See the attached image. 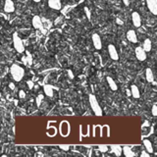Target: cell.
Wrapping results in <instances>:
<instances>
[{
	"instance_id": "obj_1",
	"label": "cell",
	"mask_w": 157,
	"mask_h": 157,
	"mask_svg": "<svg viewBox=\"0 0 157 157\" xmlns=\"http://www.w3.org/2000/svg\"><path fill=\"white\" fill-rule=\"evenodd\" d=\"M10 73L15 82H21L25 76V70L18 64H13L11 66Z\"/></svg>"
},
{
	"instance_id": "obj_2",
	"label": "cell",
	"mask_w": 157,
	"mask_h": 157,
	"mask_svg": "<svg viewBox=\"0 0 157 157\" xmlns=\"http://www.w3.org/2000/svg\"><path fill=\"white\" fill-rule=\"evenodd\" d=\"M88 100H89V104H90V107L92 109L93 113L95 116H102L103 112H102V109L100 107L99 103L97 101V98L94 94H89V97H88Z\"/></svg>"
},
{
	"instance_id": "obj_3",
	"label": "cell",
	"mask_w": 157,
	"mask_h": 157,
	"mask_svg": "<svg viewBox=\"0 0 157 157\" xmlns=\"http://www.w3.org/2000/svg\"><path fill=\"white\" fill-rule=\"evenodd\" d=\"M13 44H14V48L16 49L18 53H23L25 51V46L23 43V40L20 39L17 33H13Z\"/></svg>"
},
{
	"instance_id": "obj_4",
	"label": "cell",
	"mask_w": 157,
	"mask_h": 157,
	"mask_svg": "<svg viewBox=\"0 0 157 157\" xmlns=\"http://www.w3.org/2000/svg\"><path fill=\"white\" fill-rule=\"evenodd\" d=\"M108 53H109V56L112 60L114 61H117L119 60V54H118V51L116 49V47L114 44H109L108 45Z\"/></svg>"
},
{
	"instance_id": "obj_5",
	"label": "cell",
	"mask_w": 157,
	"mask_h": 157,
	"mask_svg": "<svg viewBox=\"0 0 157 157\" xmlns=\"http://www.w3.org/2000/svg\"><path fill=\"white\" fill-rule=\"evenodd\" d=\"M91 39H92L94 48L97 49V50H100V49L102 48V41H101V39H100L99 35H98V33H93L92 37H91Z\"/></svg>"
},
{
	"instance_id": "obj_6",
	"label": "cell",
	"mask_w": 157,
	"mask_h": 157,
	"mask_svg": "<svg viewBox=\"0 0 157 157\" xmlns=\"http://www.w3.org/2000/svg\"><path fill=\"white\" fill-rule=\"evenodd\" d=\"M134 53H136V57L138 58V60H140V61H144V60H146V57H147L146 52L143 50V48L141 46L136 47V50H134Z\"/></svg>"
},
{
	"instance_id": "obj_7",
	"label": "cell",
	"mask_w": 157,
	"mask_h": 157,
	"mask_svg": "<svg viewBox=\"0 0 157 157\" xmlns=\"http://www.w3.org/2000/svg\"><path fill=\"white\" fill-rule=\"evenodd\" d=\"M132 21H133V24L136 28H140L141 26V17L138 12H133L132 13Z\"/></svg>"
},
{
	"instance_id": "obj_8",
	"label": "cell",
	"mask_w": 157,
	"mask_h": 157,
	"mask_svg": "<svg viewBox=\"0 0 157 157\" xmlns=\"http://www.w3.org/2000/svg\"><path fill=\"white\" fill-rule=\"evenodd\" d=\"M146 5L151 14L157 15V0H146Z\"/></svg>"
},
{
	"instance_id": "obj_9",
	"label": "cell",
	"mask_w": 157,
	"mask_h": 157,
	"mask_svg": "<svg viewBox=\"0 0 157 157\" xmlns=\"http://www.w3.org/2000/svg\"><path fill=\"white\" fill-rule=\"evenodd\" d=\"M127 39L130 42H132V43H136V42L138 41V35H136V31L133 30H130L127 31Z\"/></svg>"
},
{
	"instance_id": "obj_10",
	"label": "cell",
	"mask_w": 157,
	"mask_h": 157,
	"mask_svg": "<svg viewBox=\"0 0 157 157\" xmlns=\"http://www.w3.org/2000/svg\"><path fill=\"white\" fill-rule=\"evenodd\" d=\"M4 11L6 13H13L15 11V5L12 0H6L4 4Z\"/></svg>"
},
{
	"instance_id": "obj_11",
	"label": "cell",
	"mask_w": 157,
	"mask_h": 157,
	"mask_svg": "<svg viewBox=\"0 0 157 157\" xmlns=\"http://www.w3.org/2000/svg\"><path fill=\"white\" fill-rule=\"evenodd\" d=\"M31 23H33V27L35 30H41L42 29V21L39 16H35V17L33 18Z\"/></svg>"
},
{
	"instance_id": "obj_12",
	"label": "cell",
	"mask_w": 157,
	"mask_h": 157,
	"mask_svg": "<svg viewBox=\"0 0 157 157\" xmlns=\"http://www.w3.org/2000/svg\"><path fill=\"white\" fill-rule=\"evenodd\" d=\"M48 6L53 10H60L62 7L61 0H48Z\"/></svg>"
},
{
	"instance_id": "obj_13",
	"label": "cell",
	"mask_w": 157,
	"mask_h": 157,
	"mask_svg": "<svg viewBox=\"0 0 157 157\" xmlns=\"http://www.w3.org/2000/svg\"><path fill=\"white\" fill-rule=\"evenodd\" d=\"M60 131H61V134L64 136H67L69 134V131H70V127H69L68 122H62L61 126H60Z\"/></svg>"
},
{
	"instance_id": "obj_14",
	"label": "cell",
	"mask_w": 157,
	"mask_h": 157,
	"mask_svg": "<svg viewBox=\"0 0 157 157\" xmlns=\"http://www.w3.org/2000/svg\"><path fill=\"white\" fill-rule=\"evenodd\" d=\"M131 94L132 96H133L134 98H136V99H138V98L140 97V89H138V87L136 86V84H132L131 86Z\"/></svg>"
},
{
	"instance_id": "obj_15",
	"label": "cell",
	"mask_w": 157,
	"mask_h": 157,
	"mask_svg": "<svg viewBox=\"0 0 157 157\" xmlns=\"http://www.w3.org/2000/svg\"><path fill=\"white\" fill-rule=\"evenodd\" d=\"M143 145H144V147H145V150H146L149 154H151L154 152L153 145H152L151 141H150L149 140H143Z\"/></svg>"
},
{
	"instance_id": "obj_16",
	"label": "cell",
	"mask_w": 157,
	"mask_h": 157,
	"mask_svg": "<svg viewBox=\"0 0 157 157\" xmlns=\"http://www.w3.org/2000/svg\"><path fill=\"white\" fill-rule=\"evenodd\" d=\"M145 78H146V80L150 84H152V82H154V75H153V72L150 68H147L146 70H145Z\"/></svg>"
},
{
	"instance_id": "obj_17",
	"label": "cell",
	"mask_w": 157,
	"mask_h": 157,
	"mask_svg": "<svg viewBox=\"0 0 157 157\" xmlns=\"http://www.w3.org/2000/svg\"><path fill=\"white\" fill-rule=\"evenodd\" d=\"M110 148H111V151L113 152L116 156L122 155V146L117 145V144H112L111 146H110Z\"/></svg>"
},
{
	"instance_id": "obj_18",
	"label": "cell",
	"mask_w": 157,
	"mask_h": 157,
	"mask_svg": "<svg viewBox=\"0 0 157 157\" xmlns=\"http://www.w3.org/2000/svg\"><path fill=\"white\" fill-rule=\"evenodd\" d=\"M142 48H143V50H144L145 52H149V51H151V49H152V42H151V40H150L149 39H144V41H143Z\"/></svg>"
},
{
	"instance_id": "obj_19",
	"label": "cell",
	"mask_w": 157,
	"mask_h": 157,
	"mask_svg": "<svg viewBox=\"0 0 157 157\" xmlns=\"http://www.w3.org/2000/svg\"><path fill=\"white\" fill-rule=\"evenodd\" d=\"M122 153H124V155L126 157H134V151L131 149V147L127 146V145L124 147H122Z\"/></svg>"
},
{
	"instance_id": "obj_20",
	"label": "cell",
	"mask_w": 157,
	"mask_h": 157,
	"mask_svg": "<svg viewBox=\"0 0 157 157\" xmlns=\"http://www.w3.org/2000/svg\"><path fill=\"white\" fill-rule=\"evenodd\" d=\"M106 80H107V82H108L110 88H111L112 90H113V91L118 90V86H117V84H116L115 80H114L111 77H107V78H106Z\"/></svg>"
},
{
	"instance_id": "obj_21",
	"label": "cell",
	"mask_w": 157,
	"mask_h": 157,
	"mask_svg": "<svg viewBox=\"0 0 157 157\" xmlns=\"http://www.w3.org/2000/svg\"><path fill=\"white\" fill-rule=\"evenodd\" d=\"M43 90H44V93H45L47 96H49V97H52L53 96L54 90H53L52 86H50V84H45V86H43Z\"/></svg>"
},
{
	"instance_id": "obj_22",
	"label": "cell",
	"mask_w": 157,
	"mask_h": 157,
	"mask_svg": "<svg viewBox=\"0 0 157 157\" xmlns=\"http://www.w3.org/2000/svg\"><path fill=\"white\" fill-rule=\"evenodd\" d=\"M98 149H99V151L102 152V153H106V152L109 150V147L105 144H100V145H98Z\"/></svg>"
},
{
	"instance_id": "obj_23",
	"label": "cell",
	"mask_w": 157,
	"mask_h": 157,
	"mask_svg": "<svg viewBox=\"0 0 157 157\" xmlns=\"http://www.w3.org/2000/svg\"><path fill=\"white\" fill-rule=\"evenodd\" d=\"M43 94H39V96H37V99H35V102H37V106H40V105H41V102H42V100H43Z\"/></svg>"
},
{
	"instance_id": "obj_24",
	"label": "cell",
	"mask_w": 157,
	"mask_h": 157,
	"mask_svg": "<svg viewBox=\"0 0 157 157\" xmlns=\"http://www.w3.org/2000/svg\"><path fill=\"white\" fill-rule=\"evenodd\" d=\"M59 148L64 150V151H68L69 149H70V145L68 144H60L59 145Z\"/></svg>"
},
{
	"instance_id": "obj_25",
	"label": "cell",
	"mask_w": 157,
	"mask_h": 157,
	"mask_svg": "<svg viewBox=\"0 0 157 157\" xmlns=\"http://www.w3.org/2000/svg\"><path fill=\"white\" fill-rule=\"evenodd\" d=\"M151 113H152V116H157V105L156 104H153L152 105V109H151Z\"/></svg>"
},
{
	"instance_id": "obj_26",
	"label": "cell",
	"mask_w": 157,
	"mask_h": 157,
	"mask_svg": "<svg viewBox=\"0 0 157 157\" xmlns=\"http://www.w3.org/2000/svg\"><path fill=\"white\" fill-rule=\"evenodd\" d=\"M19 97H20V98H22V99L26 97V92H25V91L23 90V89H21V90L19 91Z\"/></svg>"
},
{
	"instance_id": "obj_27",
	"label": "cell",
	"mask_w": 157,
	"mask_h": 157,
	"mask_svg": "<svg viewBox=\"0 0 157 157\" xmlns=\"http://www.w3.org/2000/svg\"><path fill=\"white\" fill-rule=\"evenodd\" d=\"M27 84H28V87L30 89H31L33 87V86H35V84H33V82H31V80H28L27 82Z\"/></svg>"
},
{
	"instance_id": "obj_28",
	"label": "cell",
	"mask_w": 157,
	"mask_h": 157,
	"mask_svg": "<svg viewBox=\"0 0 157 157\" xmlns=\"http://www.w3.org/2000/svg\"><path fill=\"white\" fill-rule=\"evenodd\" d=\"M149 155H150V154L147 151H142L140 153V156L141 157H149Z\"/></svg>"
},
{
	"instance_id": "obj_29",
	"label": "cell",
	"mask_w": 157,
	"mask_h": 157,
	"mask_svg": "<svg viewBox=\"0 0 157 157\" xmlns=\"http://www.w3.org/2000/svg\"><path fill=\"white\" fill-rule=\"evenodd\" d=\"M9 87H10V89H15V84H14V82H10L9 84Z\"/></svg>"
},
{
	"instance_id": "obj_30",
	"label": "cell",
	"mask_w": 157,
	"mask_h": 157,
	"mask_svg": "<svg viewBox=\"0 0 157 157\" xmlns=\"http://www.w3.org/2000/svg\"><path fill=\"white\" fill-rule=\"evenodd\" d=\"M122 1H123V3H124L126 6H129L130 5V0H122Z\"/></svg>"
},
{
	"instance_id": "obj_31",
	"label": "cell",
	"mask_w": 157,
	"mask_h": 157,
	"mask_svg": "<svg viewBox=\"0 0 157 157\" xmlns=\"http://www.w3.org/2000/svg\"><path fill=\"white\" fill-rule=\"evenodd\" d=\"M68 75H69V77H70L71 78H74V74H73V72L70 71V70L68 71Z\"/></svg>"
},
{
	"instance_id": "obj_32",
	"label": "cell",
	"mask_w": 157,
	"mask_h": 157,
	"mask_svg": "<svg viewBox=\"0 0 157 157\" xmlns=\"http://www.w3.org/2000/svg\"><path fill=\"white\" fill-rule=\"evenodd\" d=\"M127 95H128V96H132V94H131V90H130V89H128V90H127Z\"/></svg>"
},
{
	"instance_id": "obj_33",
	"label": "cell",
	"mask_w": 157,
	"mask_h": 157,
	"mask_svg": "<svg viewBox=\"0 0 157 157\" xmlns=\"http://www.w3.org/2000/svg\"><path fill=\"white\" fill-rule=\"evenodd\" d=\"M117 23H119V25H123V22L121 21V20H119V19H117Z\"/></svg>"
},
{
	"instance_id": "obj_34",
	"label": "cell",
	"mask_w": 157,
	"mask_h": 157,
	"mask_svg": "<svg viewBox=\"0 0 157 157\" xmlns=\"http://www.w3.org/2000/svg\"><path fill=\"white\" fill-rule=\"evenodd\" d=\"M33 2H35V3H39V2H40L41 0H33Z\"/></svg>"
},
{
	"instance_id": "obj_35",
	"label": "cell",
	"mask_w": 157,
	"mask_h": 157,
	"mask_svg": "<svg viewBox=\"0 0 157 157\" xmlns=\"http://www.w3.org/2000/svg\"><path fill=\"white\" fill-rule=\"evenodd\" d=\"M0 86H1V80H0Z\"/></svg>"
},
{
	"instance_id": "obj_36",
	"label": "cell",
	"mask_w": 157,
	"mask_h": 157,
	"mask_svg": "<svg viewBox=\"0 0 157 157\" xmlns=\"http://www.w3.org/2000/svg\"><path fill=\"white\" fill-rule=\"evenodd\" d=\"M0 16H1V14H0Z\"/></svg>"
}]
</instances>
